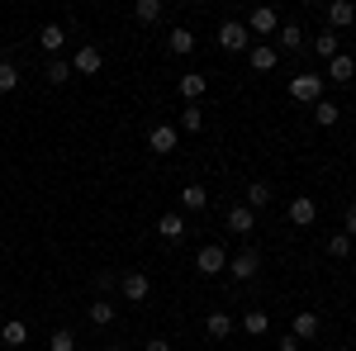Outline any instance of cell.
Masks as SVG:
<instances>
[{"mask_svg": "<svg viewBox=\"0 0 356 351\" xmlns=\"http://www.w3.org/2000/svg\"><path fill=\"white\" fill-rule=\"evenodd\" d=\"M219 48L223 53H247L252 48V33H247L243 19H223L219 24Z\"/></svg>", "mask_w": 356, "mask_h": 351, "instance_id": "1", "label": "cell"}, {"mask_svg": "<svg viewBox=\"0 0 356 351\" xmlns=\"http://www.w3.org/2000/svg\"><path fill=\"white\" fill-rule=\"evenodd\" d=\"M243 24H247V33H252V38H271L275 28H280V15H275L271 5H257V10L247 15Z\"/></svg>", "mask_w": 356, "mask_h": 351, "instance_id": "2", "label": "cell"}, {"mask_svg": "<svg viewBox=\"0 0 356 351\" xmlns=\"http://www.w3.org/2000/svg\"><path fill=\"white\" fill-rule=\"evenodd\" d=\"M290 95H295L300 105H318V100H323V76H309V72L290 76Z\"/></svg>", "mask_w": 356, "mask_h": 351, "instance_id": "3", "label": "cell"}, {"mask_svg": "<svg viewBox=\"0 0 356 351\" xmlns=\"http://www.w3.org/2000/svg\"><path fill=\"white\" fill-rule=\"evenodd\" d=\"M119 295L129 299V304H143V299L152 295V280H147V270H124V280H119Z\"/></svg>", "mask_w": 356, "mask_h": 351, "instance_id": "4", "label": "cell"}, {"mask_svg": "<svg viewBox=\"0 0 356 351\" xmlns=\"http://www.w3.org/2000/svg\"><path fill=\"white\" fill-rule=\"evenodd\" d=\"M195 270H200V275H223V270H228V252H223L219 243L200 247V256H195Z\"/></svg>", "mask_w": 356, "mask_h": 351, "instance_id": "5", "label": "cell"}, {"mask_svg": "<svg viewBox=\"0 0 356 351\" xmlns=\"http://www.w3.org/2000/svg\"><path fill=\"white\" fill-rule=\"evenodd\" d=\"M100 67H105V53H100L95 43H86V48H76V57H72V76H76V72H81V76H95Z\"/></svg>", "mask_w": 356, "mask_h": 351, "instance_id": "6", "label": "cell"}, {"mask_svg": "<svg viewBox=\"0 0 356 351\" xmlns=\"http://www.w3.org/2000/svg\"><path fill=\"white\" fill-rule=\"evenodd\" d=\"M257 270H261V256L247 247V252H238V256H228V275L233 280H257Z\"/></svg>", "mask_w": 356, "mask_h": 351, "instance_id": "7", "label": "cell"}, {"mask_svg": "<svg viewBox=\"0 0 356 351\" xmlns=\"http://www.w3.org/2000/svg\"><path fill=\"white\" fill-rule=\"evenodd\" d=\"M275 62H280V48H271V43H252L247 48V67L252 72H271Z\"/></svg>", "mask_w": 356, "mask_h": 351, "instance_id": "8", "label": "cell"}, {"mask_svg": "<svg viewBox=\"0 0 356 351\" xmlns=\"http://www.w3.org/2000/svg\"><path fill=\"white\" fill-rule=\"evenodd\" d=\"M176 142H181V133H176L171 124H152V129H147V147H152V152H176Z\"/></svg>", "mask_w": 356, "mask_h": 351, "instance_id": "9", "label": "cell"}, {"mask_svg": "<svg viewBox=\"0 0 356 351\" xmlns=\"http://www.w3.org/2000/svg\"><path fill=\"white\" fill-rule=\"evenodd\" d=\"M318 332H323V318H318V313H309V309H300V313H295V327H290V337H300V342H314Z\"/></svg>", "mask_w": 356, "mask_h": 351, "instance_id": "10", "label": "cell"}, {"mask_svg": "<svg viewBox=\"0 0 356 351\" xmlns=\"http://www.w3.org/2000/svg\"><path fill=\"white\" fill-rule=\"evenodd\" d=\"M356 24V5L352 0H332L328 5V28L332 33H342V28H352Z\"/></svg>", "mask_w": 356, "mask_h": 351, "instance_id": "11", "label": "cell"}, {"mask_svg": "<svg viewBox=\"0 0 356 351\" xmlns=\"http://www.w3.org/2000/svg\"><path fill=\"white\" fill-rule=\"evenodd\" d=\"M209 209V190L204 186H186L181 190V214H204Z\"/></svg>", "mask_w": 356, "mask_h": 351, "instance_id": "12", "label": "cell"}, {"mask_svg": "<svg viewBox=\"0 0 356 351\" xmlns=\"http://www.w3.org/2000/svg\"><path fill=\"white\" fill-rule=\"evenodd\" d=\"M157 233H162L166 243H181V238H186V214H181V209L162 214V218H157Z\"/></svg>", "mask_w": 356, "mask_h": 351, "instance_id": "13", "label": "cell"}, {"mask_svg": "<svg viewBox=\"0 0 356 351\" xmlns=\"http://www.w3.org/2000/svg\"><path fill=\"white\" fill-rule=\"evenodd\" d=\"M314 218H318V204H314L309 195H300V199H290V223H295V228H309Z\"/></svg>", "mask_w": 356, "mask_h": 351, "instance_id": "14", "label": "cell"}, {"mask_svg": "<svg viewBox=\"0 0 356 351\" xmlns=\"http://www.w3.org/2000/svg\"><path fill=\"white\" fill-rule=\"evenodd\" d=\"M252 228H257V214H252L247 204H233V209H228V233H238V238H247Z\"/></svg>", "mask_w": 356, "mask_h": 351, "instance_id": "15", "label": "cell"}, {"mask_svg": "<svg viewBox=\"0 0 356 351\" xmlns=\"http://www.w3.org/2000/svg\"><path fill=\"white\" fill-rule=\"evenodd\" d=\"M352 76H356V57H352V53H337V57H332V62H328V81L347 85V81H352Z\"/></svg>", "mask_w": 356, "mask_h": 351, "instance_id": "16", "label": "cell"}, {"mask_svg": "<svg viewBox=\"0 0 356 351\" xmlns=\"http://www.w3.org/2000/svg\"><path fill=\"white\" fill-rule=\"evenodd\" d=\"M166 48H171V53L176 57H186V53H195V33L186 24L181 28H171V33H166Z\"/></svg>", "mask_w": 356, "mask_h": 351, "instance_id": "17", "label": "cell"}, {"mask_svg": "<svg viewBox=\"0 0 356 351\" xmlns=\"http://www.w3.org/2000/svg\"><path fill=\"white\" fill-rule=\"evenodd\" d=\"M0 342H5V351H15V347H24L29 342V327L19 323V318H10V323L0 327Z\"/></svg>", "mask_w": 356, "mask_h": 351, "instance_id": "18", "label": "cell"}, {"mask_svg": "<svg viewBox=\"0 0 356 351\" xmlns=\"http://www.w3.org/2000/svg\"><path fill=\"white\" fill-rule=\"evenodd\" d=\"M247 209H252V214H257V209H266V204H271V186H266V181H252V186H247V199H243Z\"/></svg>", "mask_w": 356, "mask_h": 351, "instance_id": "19", "label": "cell"}, {"mask_svg": "<svg viewBox=\"0 0 356 351\" xmlns=\"http://www.w3.org/2000/svg\"><path fill=\"white\" fill-rule=\"evenodd\" d=\"M38 43H43L48 53H62V43H67V28H62V24H43V28H38Z\"/></svg>", "mask_w": 356, "mask_h": 351, "instance_id": "20", "label": "cell"}, {"mask_svg": "<svg viewBox=\"0 0 356 351\" xmlns=\"http://www.w3.org/2000/svg\"><path fill=\"white\" fill-rule=\"evenodd\" d=\"M204 76H181V81H176V90H181V100H186V105H195V100H200V95H204Z\"/></svg>", "mask_w": 356, "mask_h": 351, "instance_id": "21", "label": "cell"}, {"mask_svg": "<svg viewBox=\"0 0 356 351\" xmlns=\"http://www.w3.org/2000/svg\"><path fill=\"white\" fill-rule=\"evenodd\" d=\"M275 38H280V48H285V53L304 48V28L300 24H280V28H275Z\"/></svg>", "mask_w": 356, "mask_h": 351, "instance_id": "22", "label": "cell"}, {"mask_svg": "<svg viewBox=\"0 0 356 351\" xmlns=\"http://www.w3.org/2000/svg\"><path fill=\"white\" fill-rule=\"evenodd\" d=\"M200 129H204V114H200V105H186V109H181L176 133H200Z\"/></svg>", "mask_w": 356, "mask_h": 351, "instance_id": "23", "label": "cell"}, {"mask_svg": "<svg viewBox=\"0 0 356 351\" xmlns=\"http://www.w3.org/2000/svg\"><path fill=\"white\" fill-rule=\"evenodd\" d=\"M90 323H95V327H110V323H114V299L100 295L95 304H90Z\"/></svg>", "mask_w": 356, "mask_h": 351, "instance_id": "24", "label": "cell"}, {"mask_svg": "<svg viewBox=\"0 0 356 351\" xmlns=\"http://www.w3.org/2000/svg\"><path fill=\"white\" fill-rule=\"evenodd\" d=\"M134 19H138V24H157V19H162V0H138Z\"/></svg>", "mask_w": 356, "mask_h": 351, "instance_id": "25", "label": "cell"}, {"mask_svg": "<svg viewBox=\"0 0 356 351\" xmlns=\"http://www.w3.org/2000/svg\"><path fill=\"white\" fill-rule=\"evenodd\" d=\"M314 53L323 57V62H332V57L342 53V48H337V33H332V28H323V33L314 38Z\"/></svg>", "mask_w": 356, "mask_h": 351, "instance_id": "26", "label": "cell"}, {"mask_svg": "<svg viewBox=\"0 0 356 351\" xmlns=\"http://www.w3.org/2000/svg\"><path fill=\"white\" fill-rule=\"evenodd\" d=\"M204 332H209L214 342H223V337L233 332V318H228V313H209V318H204Z\"/></svg>", "mask_w": 356, "mask_h": 351, "instance_id": "27", "label": "cell"}, {"mask_svg": "<svg viewBox=\"0 0 356 351\" xmlns=\"http://www.w3.org/2000/svg\"><path fill=\"white\" fill-rule=\"evenodd\" d=\"M243 327L252 332V337H266V327H271V318H266V309H247Z\"/></svg>", "mask_w": 356, "mask_h": 351, "instance_id": "28", "label": "cell"}, {"mask_svg": "<svg viewBox=\"0 0 356 351\" xmlns=\"http://www.w3.org/2000/svg\"><path fill=\"white\" fill-rule=\"evenodd\" d=\"M43 76H48V85H67V81H72V62H62V57H53Z\"/></svg>", "mask_w": 356, "mask_h": 351, "instance_id": "29", "label": "cell"}, {"mask_svg": "<svg viewBox=\"0 0 356 351\" xmlns=\"http://www.w3.org/2000/svg\"><path fill=\"white\" fill-rule=\"evenodd\" d=\"M337 119H342V109L332 105V100H318V105H314V124H323V129H332Z\"/></svg>", "mask_w": 356, "mask_h": 351, "instance_id": "30", "label": "cell"}, {"mask_svg": "<svg viewBox=\"0 0 356 351\" xmlns=\"http://www.w3.org/2000/svg\"><path fill=\"white\" fill-rule=\"evenodd\" d=\"M48 351H76V332L72 327H57L53 337H48Z\"/></svg>", "mask_w": 356, "mask_h": 351, "instance_id": "31", "label": "cell"}, {"mask_svg": "<svg viewBox=\"0 0 356 351\" xmlns=\"http://www.w3.org/2000/svg\"><path fill=\"white\" fill-rule=\"evenodd\" d=\"M15 85H19V67L15 62H0V95H10Z\"/></svg>", "mask_w": 356, "mask_h": 351, "instance_id": "32", "label": "cell"}, {"mask_svg": "<svg viewBox=\"0 0 356 351\" xmlns=\"http://www.w3.org/2000/svg\"><path fill=\"white\" fill-rule=\"evenodd\" d=\"M328 252L347 261V256H352V238H347V233H332V238H328Z\"/></svg>", "mask_w": 356, "mask_h": 351, "instance_id": "33", "label": "cell"}, {"mask_svg": "<svg viewBox=\"0 0 356 351\" xmlns=\"http://www.w3.org/2000/svg\"><path fill=\"white\" fill-rule=\"evenodd\" d=\"M342 233H347V238H356V204L347 209V218H342Z\"/></svg>", "mask_w": 356, "mask_h": 351, "instance_id": "34", "label": "cell"}, {"mask_svg": "<svg viewBox=\"0 0 356 351\" xmlns=\"http://www.w3.org/2000/svg\"><path fill=\"white\" fill-rule=\"evenodd\" d=\"M95 290H100V295H105V290H114V275H110V270H100V275H95Z\"/></svg>", "mask_w": 356, "mask_h": 351, "instance_id": "35", "label": "cell"}, {"mask_svg": "<svg viewBox=\"0 0 356 351\" xmlns=\"http://www.w3.org/2000/svg\"><path fill=\"white\" fill-rule=\"evenodd\" d=\"M275 351H300V337H290V332H285V337L275 342Z\"/></svg>", "mask_w": 356, "mask_h": 351, "instance_id": "36", "label": "cell"}, {"mask_svg": "<svg viewBox=\"0 0 356 351\" xmlns=\"http://www.w3.org/2000/svg\"><path fill=\"white\" fill-rule=\"evenodd\" d=\"M143 351H171V342H166V337H152V342H147Z\"/></svg>", "mask_w": 356, "mask_h": 351, "instance_id": "37", "label": "cell"}, {"mask_svg": "<svg viewBox=\"0 0 356 351\" xmlns=\"http://www.w3.org/2000/svg\"><path fill=\"white\" fill-rule=\"evenodd\" d=\"M332 351H352V347H332Z\"/></svg>", "mask_w": 356, "mask_h": 351, "instance_id": "38", "label": "cell"}, {"mask_svg": "<svg viewBox=\"0 0 356 351\" xmlns=\"http://www.w3.org/2000/svg\"><path fill=\"white\" fill-rule=\"evenodd\" d=\"M195 351H204V347H195Z\"/></svg>", "mask_w": 356, "mask_h": 351, "instance_id": "39", "label": "cell"}, {"mask_svg": "<svg viewBox=\"0 0 356 351\" xmlns=\"http://www.w3.org/2000/svg\"><path fill=\"white\" fill-rule=\"evenodd\" d=\"M352 261H356V252H352Z\"/></svg>", "mask_w": 356, "mask_h": 351, "instance_id": "40", "label": "cell"}]
</instances>
